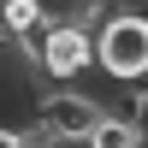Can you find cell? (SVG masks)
Here are the masks:
<instances>
[{
	"mask_svg": "<svg viewBox=\"0 0 148 148\" xmlns=\"http://www.w3.org/2000/svg\"><path fill=\"white\" fill-rule=\"evenodd\" d=\"M18 148H53V136H47V130L36 125V130H24V142H18Z\"/></svg>",
	"mask_w": 148,
	"mask_h": 148,
	"instance_id": "5b68a950",
	"label": "cell"
},
{
	"mask_svg": "<svg viewBox=\"0 0 148 148\" xmlns=\"http://www.w3.org/2000/svg\"><path fill=\"white\" fill-rule=\"evenodd\" d=\"M142 142H148V136H142V125H136L130 113H107L83 148H142Z\"/></svg>",
	"mask_w": 148,
	"mask_h": 148,
	"instance_id": "277c9868",
	"label": "cell"
},
{
	"mask_svg": "<svg viewBox=\"0 0 148 148\" xmlns=\"http://www.w3.org/2000/svg\"><path fill=\"white\" fill-rule=\"evenodd\" d=\"M95 59L113 83H142L148 77V12H107L101 36H95Z\"/></svg>",
	"mask_w": 148,
	"mask_h": 148,
	"instance_id": "6da1fadb",
	"label": "cell"
},
{
	"mask_svg": "<svg viewBox=\"0 0 148 148\" xmlns=\"http://www.w3.org/2000/svg\"><path fill=\"white\" fill-rule=\"evenodd\" d=\"M24 142V130H12V125H0V148H18Z\"/></svg>",
	"mask_w": 148,
	"mask_h": 148,
	"instance_id": "8992f818",
	"label": "cell"
},
{
	"mask_svg": "<svg viewBox=\"0 0 148 148\" xmlns=\"http://www.w3.org/2000/svg\"><path fill=\"white\" fill-rule=\"evenodd\" d=\"M101 119H107V107L95 101V95H83V89H47L42 101H36V125L53 142H89Z\"/></svg>",
	"mask_w": 148,
	"mask_h": 148,
	"instance_id": "7a4b0ae2",
	"label": "cell"
},
{
	"mask_svg": "<svg viewBox=\"0 0 148 148\" xmlns=\"http://www.w3.org/2000/svg\"><path fill=\"white\" fill-rule=\"evenodd\" d=\"M89 65H101V59H95V30H89V24H77V18H59L53 30H47L42 71H47L53 83H71V77H83Z\"/></svg>",
	"mask_w": 148,
	"mask_h": 148,
	"instance_id": "3957f363",
	"label": "cell"
}]
</instances>
